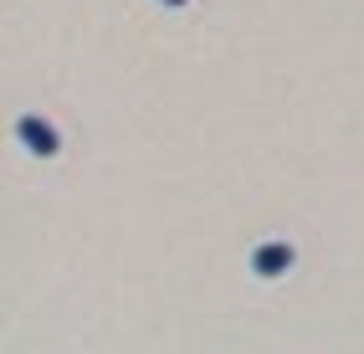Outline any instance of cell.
<instances>
[{
	"label": "cell",
	"instance_id": "3",
	"mask_svg": "<svg viewBox=\"0 0 364 354\" xmlns=\"http://www.w3.org/2000/svg\"><path fill=\"white\" fill-rule=\"evenodd\" d=\"M159 6H164V11H185V6H190V0H159Z\"/></svg>",
	"mask_w": 364,
	"mask_h": 354
},
{
	"label": "cell",
	"instance_id": "2",
	"mask_svg": "<svg viewBox=\"0 0 364 354\" xmlns=\"http://www.w3.org/2000/svg\"><path fill=\"white\" fill-rule=\"evenodd\" d=\"M16 144L26 154H36V159H57L62 154V134H57V124H46L41 113H21L16 118Z\"/></svg>",
	"mask_w": 364,
	"mask_h": 354
},
{
	"label": "cell",
	"instance_id": "1",
	"mask_svg": "<svg viewBox=\"0 0 364 354\" xmlns=\"http://www.w3.org/2000/svg\"><path fill=\"white\" fill-rule=\"evenodd\" d=\"M247 267H252L257 282H277V277H287L298 267V247L293 242H277V236H272V242H257L252 257H247Z\"/></svg>",
	"mask_w": 364,
	"mask_h": 354
}]
</instances>
